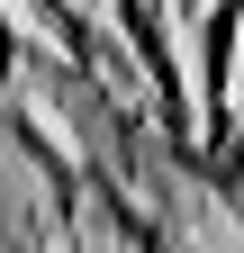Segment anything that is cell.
Instances as JSON below:
<instances>
[{"instance_id": "obj_2", "label": "cell", "mask_w": 244, "mask_h": 253, "mask_svg": "<svg viewBox=\"0 0 244 253\" xmlns=\"http://www.w3.org/2000/svg\"><path fill=\"white\" fill-rule=\"evenodd\" d=\"M64 253H100V244H90V235H64Z\"/></svg>"}, {"instance_id": "obj_1", "label": "cell", "mask_w": 244, "mask_h": 253, "mask_svg": "<svg viewBox=\"0 0 244 253\" xmlns=\"http://www.w3.org/2000/svg\"><path fill=\"white\" fill-rule=\"evenodd\" d=\"M109 18H118L127 63L145 73V90H154V109H163V126H172V145H199V100H190V82H181L172 37H163V0H109Z\"/></svg>"}]
</instances>
